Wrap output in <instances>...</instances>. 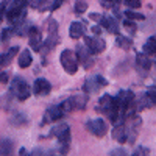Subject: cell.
<instances>
[{
    "label": "cell",
    "instance_id": "18",
    "mask_svg": "<svg viewBox=\"0 0 156 156\" xmlns=\"http://www.w3.org/2000/svg\"><path fill=\"white\" fill-rule=\"evenodd\" d=\"M142 105L144 106H154L156 105V87H148L142 98Z\"/></svg>",
    "mask_w": 156,
    "mask_h": 156
},
{
    "label": "cell",
    "instance_id": "7",
    "mask_svg": "<svg viewBox=\"0 0 156 156\" xmlns=\"http://www.w3.org/2000/svg\"><path fill=\"white\" fill-rule=\"evenodd\" d=\"M86 128L90 131V134H94L97 137H103L106 134V131H108V126H106V123H105L103 119H92V120H89L86 123Z\"/></svg>",
    "mask_w": 156,
    "mask_h": 156
},
{
    "label": "cell",
    "instance_id": "8",
    "mask_svg": "<svg viewBox=\"0 0 156 156\" xmlns=\"http://www.w3.org/2000/svg\"><path fill=\"white\" fill-rule=\"evenodd\" d=\"M84 42H86V47L90 50L92 55H100L103 50H105L106 44L101 37H90V36H84Z\"/></svg>",
    "mask_w": 156,
    "mask_h": 156
},
{
    "label": "cell",
    "instance_id": "27",
    "mask_svg": "<svg viewBox=\"0 0 156 156\" xmlns=\"http://www.w3.org/2000/svg\"><path fill=\"white\" fill-rule=\"evenodd\" d=\"M0 154H6L11 151V140H3L2 144H0Z\"/></svg>",
    "mask_w": 156,
    "mask_h": 156
},
{
    "label": "cell",
    "instance_id": "25",
    "mask_svg": "<svg viewBox=\"0 0 156 156\" xmlns=\"http://www.w3.org/2000/svg\"><path fill=\"white\" fill-rule=\"evenodd\" d=\"M125 16H126L128 19H131V20H144V19H145L144 14H140V12H136V11H133V9L125 11Z\"/></svg>",
    "mask_w": 156,
    "mask_h": 156
},
{
    "label": "cell",
    "instance_id": "21",
    "mask_svg": "<svg viewBox=\"0 0 156 156\" xmlns=\"http://www.w3.org/2000/svg\"><path fill=\"white\" fill-rule=\"evenodd\" d=\"M31 62H33V58H31V53L28 50H22V53L19 55V66L22 69H27L31 66Z\"/></svg>",
    "mask_w": 156,
    "mask_h": 156
},
{
    "label": "cell",
    "instance_id": "23",
    "mask_svg": "<svg viewBox=\"0 0 156 156\" xmlns=\"http://www.w3.org/2000/svg\"><path fill=\"white\" fill-rule=\"evenodd\" d=\"M117 45H119L120 48H123V50H129L131 48V44H133V41L129 37H125V36H117Z\"/></svg>",
    "mask_w": 156,
    "mask_h": 156
},
{
    "label": "cell",
    "instance_id": "9",
    "mask_svg": "<svg viewBox=\"0 0 156 156\" xmlns=\"http://www.w3.org/2000/svg\"><path fill=\"white\" fill-rule=\"evenodd\" d=\"M59 42V34H58V23L55 19H50L48 20V37H47V41L44 42L50 50L53 48L56 44Z\"/></svg>",
    "mask_w": 156,
    "mask_h": 156
},
{
    "label": "cell",
    "instance_id": "19",
    "mask_svg": "<svg viewBox=\"0 0 156 156\" xmlns=\"http://www.w3.org/2000/svg\"><path fill=\"white\" fill-rule=\"evenodd\" d=\"M19 53V48L17 47H11L5 55H2V58H0V67H6L11 64V61L14 59V56Z\"/></svg>",
    "mask_w": 156,
    "mask_h": 156
},
{
    "label": "cell",
    "instance_id": "4",
    "mask_svg": "<svg viewBox=\"0 0 156 156\" xmlns=\"http://www.w3.org/2000/svg\"><path fill=\"white\" fill-rule=\"evenodd\" d=\"M51 136H55L59 144L64 145V148L67 150V145L70 142V126L67 123H59V125L53 126L51 128Z\"/></svg>",
    "mask_w": 156,
    "mask_h": 156
},
{
    "label": "cell",
    "instance_id": "13",
    "mask_svg": "<svg viewBox=\"0 0 156 156\" xmlns=\"http://www.w3.org/2000/svg\"><path fill=\"white\" fill-rule=\"evenodd\" d=\"M64 115V109L61 105H53V106H50L45 114H44V123L45 122H55V120H59L61 117Z\"/></svg>",
    "mask_w": 156,
    "mask_h": 156
},
{
    "label": "cell",
    "instance_id": "35",
    "mask_svg": "<svg viewBox=\"0 0 156 156\" xmlns=\"http://www.w3.org/2000/svg\"><path fill=\"white\" fill-rule=\"evenodd\" d=\"M0 83H8V75L6 73H0Z\"/></svg>",
    "mask_w": 156,
    "mask_h": 156
},
{
    "label": "cell",
    "instance_id": "6",
    "mask_svg": "<svg viewBox=\"0 0 156 156\" xmlns=\"http://www.w3.org/2000/svg\"><path fill=\"white\" fill-rule=\"evenodd\" d=\"M106 84H108L106 78H103L101 75H95V76L87 78V80L84 81L83 89H84V92H86V94H94V92H97L100 87L106 86Z\"/></svg>",
    "mask_w": 156,
    "mask_h": 156
},
{
    "label": "cell",
    "instance_id": "33",
    "mask_svg": "<svg viewBox=\"0 0 156 156\" xmlns=\"http://www.w3.org/2000/svg\"><path fill=\"white\" fill-rule=\"evenodd\" d=\"M148 153V148H144V147H139L137 150H134V154H147Z\"/></svg>",
    "mask_w": 156,
    "mask_h": 156
},
{
    "label": "cell",
    "instance_id": "2",
    "mask_svg": "<svg viewBox=\"0 0 156 156\" xmlns=\"http://www.w3.org/2000/svg\"><path fill=\"white\" fill-rule=\"evenodd\" d=\"M11 92L17 97V100L23 101V100H27L31 95V89H30L28 83L25 81L23 78L16 76L14 80H12V83H11Z\"/></svg>",
    "mask_w": 156,
    "mask_h": 156
},
{
    "label": "cell",
    "instance_id": "15",
    "mask_svg": "<svg viewBox=\"0 0 156 156\" xmlns=\"http://www.w3.org/2000/svg\"><path fill=\"white\" fill-rule=\"evenodd\" d=\"M100 23H101L109 33H112V34L119 33V23H117V20H115L112 16H101Z\"/></svg>",
    "mask_w": 156,
    "mask_h": 156
},
{
    "label": "cell",
    "instance_id": "26",
    "mask_svg": "<svg viewBox=\"0 0 156 156\" xmlns=\"http://www.w3.org/2000/svg\"><path fill=\"white\" fill-rule=\"evenodd\" d=\"M75 12L76 14H81V12H84L86 9H87V3L84 2V0H76L75 2Z\"/></svg>",
    "mask_w": 156,
    "mask_h": 156
},
{
    "label": "cell",
    "instance_id": "16",
    "mask_svg": "<svg viewBox=\"0 0 156 156\" xmlns=\"http://www.w3.org/2000/svg\"><path fill=\"white\" fill-rule=\"evenodd\" d=\"M112 137L119 142V144H123V142L128 140V131H126V126L123 123L120 125H115L112 129Z\"/></svg>",
    "mask_w": 156,
    "mask_h": 156
},
{
    "label": "cell",
    "instance_id": "12",
    "mask_svg": "<svg viewBox=\"0 0 156 156\" xmlns=\"http://www.w3.org/2000/svg\"><path fill=\"white\" fill-rule=\"evenodd\" d=\"M51 90V84L48 80L45 78H37L34 80V84H33V94L34 95H47Z\"/></svg>",
    "mask_w": 156,
    "mask_h": 156
},
{
    "label": "cell",
    "instance_id": "34",
    "mask_svg": "<svg viewBox=\"0 0 156 156\" xmlns=\"http://www.w3.org/2000/svg\"><path fill=\"white\" fill-rule=\"evenodd\" d=\"M111 154H126V151L123 148H117V150H112Z\"/></svg>",
    "mask_w": 156,
    "mask_h": 156
},
{
    "label": "cell",
    "instance_id": "36",
    "mask_svg": "<svg viewBox=\"0 0 156 156\" xmlns=\"http://www.w3.org/2000/svg\"><path fill=\"white\" fill-rule=\"evenodd\" d=\"M92 31H94V34H97V36L101 33V31H100V27H97V25H95V27H92Z\"/></svg>",
    "mask_w": 156,
    "mask_h": 156
},
{
    "label": "cell",
    "instance_id": "29",
    "mask_svg": "<svg viewBox=\"0 0 156 156\" xmlns=\"http://www.w3.org/2000/svg\"><path fill=\"white\" fill-rule=\"evenodd\" d=\"M9 2H11V0H2V2H0V22H2V17L5 16V12H6V8H8Z\"/></svg>",
    "mask_w": 156,
    "mask_h": 156
},
{
    "label": "cell",
    "instance_id": "14",
    "mask_svg": "<svg viewBox=\"0 0 156 156\" xmlns=\"http://www.w3.org/2000/svg\"><path fill=\"white\" fill-rule=\"evenodd\" d=\"M28 37H30V47L33 50H39V47H41V44H42V34H41V31H39V28L37 27H30Z\"/></svg>",
    "mask_w": 156,
    "mask_h": 156
},
{
    "label": "cell",
    "instance_id": "5",
    "mask_svg": "<svg viewBox=\"0 0 156 156\" xmlns=\"http://www.w3.org/2000/svg\"><path fill=\"white\" fill-rule=\"evenodd\" d=\"M75 55H76L78 64H81L84 69L92 67V64H94V55L90 53V50H89L86 45H78Z\"/></svg>",
    "mask_w": 156,
    "mask_h": 156
},
{
    "label": "cell",
    "instance_id": "1",
    "mask_svg": "<svg viewBox=\"0 0 156 156\" xmlns=\"http://www.w3.org/2000/svg\"><path fill=\"white\" fill-rule=\"evenodd\" d=\"M59 61H61L62 69L66 70L69 75H75L76 73V70H78V59H76L75 51H72V50H62L61 56H59Z\"/></svg>",
    "mask_w": 156,
    "mask_h": 156
},
{
    "label": "cell",
    "instance_id": "31",
    "mask_svg": "<svg viewBox=\"0 0 156 156\" xmlns=\"http://www.w3.org/2000/svg\"><path fill=\"white\" fill-rule=\"evenodd\" d=\"M12 31V28H6V30H3V33H2V41H6L8 37H11V33Z\"/></svg>",
    "mask_w": 156,
    "mask_h": 156
},
{
    "label": "cell",
    "instance_id": "32",
    "mask_svg": "<svg viewBox=\"0 0 156 156\" xmlns=\"http://www.w3.org/2000/svg\"><path fill=\"white\" fill-rule=\"evenodd\" d=\"M89 19H92V20H95V22H100L101 14H98V12H90V14H89Z\"/></svg>",
    "mask_w": 156,
    "mask_h": 156
},
{
    "label": "cell",
    "instance_id": "17",
    "mask_svg": "<svg viewBox=\"0 0 156 156\" xmlns=\"http://www.w3.org/2000/svg\"><path fill=\"white\" fill-rule=\"evenodd\" d=\"M84 31H86V27L81 22H72L69 27V36L72 39H78V37L84 36Z\"/></svg>",
    "mask_w": 156,
    "mask_h": 156
},
{
    "label": "cell",
    "instance_id": "20",
    "mask_svg": "<svg viewBox=\"0 0 156 156\" xmlns=\"http://www.w3.org/2000/svg\"><path fill=\"white\" fill-rule=\"evenodd\" d=\"M142 50H144V53L147 56H156V37L151 36L150 39H147Z\"/></svg>",
    "mask_w": 156,
    "mask_h": 156
},
{
    "label": "cell",
    "instance_id": "11",
    "mask_svg": "<svg viewBox=\"0 0 156 156\" xmlns=\"http://www.w3.org/2000/svg\"><path fill=\"white\" fill-rule=\"evenodd\" d=\"M150 67H151V61L148 59V56L145 53H137L136 55V70L140 75H147Z\"/></svg>",
    "mask_w": 156,
    "mask_h": 156
},
{
    "label": "cell",
    "instance_id": "28",
    "mask_svg": "<svg viewBox=\"0 0 156 156\" xmlns=\"http://www.w3.org/2000/svg\"><path fill=\"white\" fill-rule=\"evenodd\" d=\"M100 2H101V5L105 8H115L122 0H100Z\"/></svg>",
    "mask_w": 156,
    "mask_h": 156
},
{
    "label": "cell",
    "instance_id": "3",
    "mask_svg": "<svg viewBox=\"0 0 156 156\" xmlns=\"http://www.w3.org/2000/svg\"><path fill=\"white\" fill-rule=\"evenodd\" d=\"M86 103H87V94L84 92V94H76V95L67 98L61 106H62L64 112H67V111H76V109L86 108Z\"/></svg>",
    "mask_w": 156,
    "mask_h": 156
},
{
    "label": "cell",
    "instance_id": "10",
    "mask_svg": "<svg viewBox=\"0 0 156 156\" xmlns=\"http://www.w3.org/2000/svg\"><path fill=\"white\" fill-rule=\"evenodd\" d=\"M64 0H34V2L31 3L33 8L39 9V11H55L58 9L61 5H62Z\"/></svg>",
    "mask_w": 156,
    "mask_h": 156
},
{
    "label": "cell",
    "instance_id": "24",
    "mask_svg": "<svg viewBox=\"0 0 156 156\" xmlns=\"http://www.w3.org/2000/svg\"><path fill=\"white\" fill-rule=\"evenodd\" d=\"M123 28H125L129 34H134V33L137 31V25H136L134 20H131V19H125V20H123Z\"/></svg>",
    "mask_w": 156,
    "mask_h": 156
},
{
    "label": "cell",
    "instance_id": "30",
    "mask_svg": "<svg viewBox=\"0 0 156 156\" xmlns=\"http://www.w3.org/2000/svg\"><path fill=\"white\" fill-rule=\"evenodd\" d=\"M125 5L129 6V9H137L140 8V0H125Z\"/></svg>",
    "mask_w": 156,
    "mask_h": 156
},
{
    "label": "cell",
    "instance_id": "22",
    "mask_svg": "<svg viewBox=\"0 0 156 156\" xmlns=\"http://www.w3.org/2000/svg\"><path fill=\"white\" fill-rule=\"evenodd\" d=\"M9 122L14 125V126H22V125H27V115L25 114H22V112H17V114H14L9 119Z\"/></svg>",
    "mask_w": 156,
    "mask_h": 156
}]
</instances>
